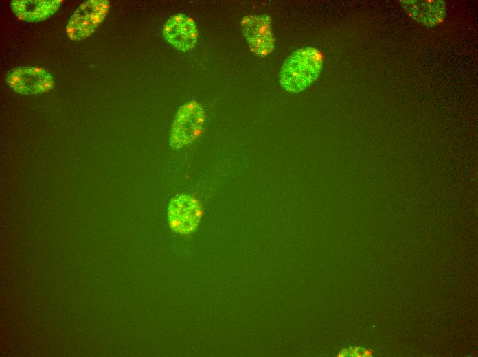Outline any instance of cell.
<instances>
[{
    "instance_id": "cell-10",
    "label": "cell",
    "mask_w": 478,
    "mask_h": 357,
    "mask_svg": "<svg viewBox=\"0 0 478 357\" xmlns=\"http://www.w3.org/2000/svg\"><path fill=\"white\" fill-rule=\"evenodd\" d=\"M348 356H362V349L360 347H350L348 349Z\"/></svg>"
},
{
    "instance_id": "cell-4",
    "label": "cell",
    "mask_w": 478,
    "mask_h": 357,
    "mask_svg": "<svg viewBox=\"0 0 478 357\" xmlns=\"http://www.w3.org/2000/svg\"><path fill=\"white\" fill-rule=\"evenodd\" d=\"M8 85L21 95H36L52 91L54 78L39 67H19L11 69L5 78Z\"/></svg>"
},
{
    "instance_id": "cell-6",
    "label": "cell",
    "mask_w": 478,
    "mask_h": 357,
    "mask_svg": "<svg viewBox=\"0 0 478 357\" xmlns=\"http://www.w3.org/2000/svg\"><path fill=\"white\" fill-rule=\"evenodd\" d=\"M242 33L251 51L260 57L271 54L275 46L271 18L266 14L244 16L241 21Z\"/></svg>"
},
{
    "instance_id": "cell-5",
    "label": "cell",
    "mask_w": 478,
    "mask_h": 357,
    "mask_svg": "<svg viewBox=\"0 0 478 357\" xmlns=\"http://www.w3.org/2000/svg\"><path fill=\"white\" fill-rule=\"evenodd\" d=\"M202 215L199 202L192 196L179 194L173 197L168 205V219L170 228L185 235L198 227Z\"/></svg>"
},
{
    "instance_id": "cell-1",
    "label": "cell",
    "mask_w": 478,
    "mask_h": 357,
    "mask_svg": "<svg viewBox=\"0 0 478 357\" xmlns=\"http://www.w3.org/2000/svg\"><path fill=\"white\" fill-rule=\"evenodd\" d=\"M322 67L321 51L309 47L299 49L289 55L281 67L280 84L288 92H301L317 80Z\"/></svg>"
},
{
    "instance_id": "cell-11",
    "label": "cell",
    "mask_w": 478,
    "mask_h": 357,
    "mask_svg": "<svg viewBox=\"0 0 478 357\" xmlns=\"http://www.w3.org/2000/svg\"><path fill=\"white\" fill-rule=\"evenodd\" d=\"M372 354H373V351L370 349L367 348V349H362V356H363L369 357V356H372Z\"/></svg>"
},
{
    "instance_id": "cell-9",
    "label": "cell",
    "mask_w": 478,
    "mask_h": 357,
    "mask_svg": "<svg viewBox=\"0 0 478 357\" xmlns=\"http://www.w3.org/2000/svg\"><path fill=\"white\" fill-rule=\"evenodd\" d=\"M404 10L413 20L427 26L441 23L446 15L442 1H401Z\"/></svg>"
},
{
    "instance_id": "cell-12",
    "label": "cell",
    "mask_w": 478,
    "mask_h": 357,
    "mask_svg": "<svg viewBox=\"0 0 478 357\" xmlns=\"http://www.w3.org/2000/svg\"><path fill=\"white\" fill-rule=\"evenodd\" d=\"M348 356V349L344 348L341 349L338 354L337 356L339 357H345Z\"/></svg>"
},
{
    "instance_id": "cell-8",
    "label": "cell",
    "mask_w": 478,
    "mask_h": 357,
    "mask_svg": "<svg viewBox=\"0 0 478 357\" xmlns=\"http://www.w3.org/2000/svg\"><path fill=\"white\" fill-rule=\"evenodd\" d=\"M62 2V0H13L10 5L19 20L35 23L52 16L58 10Z\"/></svg>"
},
{
    "instance_id": "cell-7",
    "label": "cell",
    "mask_w": 478,
    "mask_h": 357,
    "mask_svg": "<svg viewBox=\"0 0 478 357\" xmlns=\"http://www.w3.org/2000/svg\"><path fill=\"white\" fill-rule=\"evenodd\" d=\"M164 39L179 51L191 50L198 38L197 28L194 20L182 14L172 16L163 28Z\"/></svg>"
},
{
    "instance_id": "cell-3",
    "label": "cell",
    "mask_w": 478,
    "mask_h": 357,
    "mask_svg": "<svg viewBox=\"0 0 478 357\" xmlns=\"http://www.w3.org/2000/svg\"><path fill=\"white\" fill-rule=\"evenodd\" d=\"M205 113L196 102H189L177 113L171 129L170 144L179 149L187 146L200 135L203 129Z\"/></svg>"
},
{
    "instance_id": "cell-2",
    "label": "cell",
    "mask_w": 478,
    "mask_h": 357,
    "mask_svg": "<svg viewBox=\"0 0 478 357\" xmlns=\"http://www.w3.org/2000/svg\"><path fill=\"white\" fill-rule=\"evenodd\" d=\"M109 10L106 0L83 1L67 21L65 30L68 38L78 41L89 37L103 22Z\"/></svg>"
}]
</instances>
